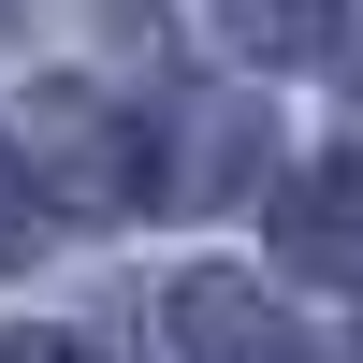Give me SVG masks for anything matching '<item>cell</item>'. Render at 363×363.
I'll return each mask as SVG.
<instances>
[{
  "instance_id": "obj_6",
  "label": "cell",
  "mask_w": 363,
  "mask_h": 363,
  "mask_svg": "<svg viewBox=\"0 0 363 363\" xmlns=\"http://www.w3.org/2000/svg\"><path fill=\"white\" fill-rule=\"evenodd\" d=\"M0 363H102V349H87V335H15Z\"/></svg>"
},
{
  "instance_id": "obj_4",
  "label": "cell",
  "mask_w": 363,
  "mask_h": 363,
  "mask_svg": "<svg viewBox=\"0 0 363 363\" xmlns=\"http://www.w3.org/2000/svg\"><path fill=\"white\" fill-rule=\"evenodd\" d=\"M218 29L262 58V73H291V58H320V44L349 29V0H218Z\"/></svg>"
},
{
  "instance_id": "obj_1",
  "label": "cell",
  "mask_w": 363,
  "mask_h": 363,
  "mask_svg": "<svg viewBox=\"0 0 363 363\" xmlns=\"http://www.w3.org/2000/svg\"><path fill=\"white\" fill-rule=\"evenodd\" d=\"M15 174H29V203H44V218H131L145 189H160V160H145V116L131 102H102V87H29L15 102Z\"/></svg>"
},
{
  "instance_id": "obj_5",
  "label": "cell",
  "mask_w": 363,
  "mask_h": 363,
  "mask_svg": "<svg viewBox=\"0 0 363 363\" xmlns=\"http://www.w3.org/2000/svg\"><path fill=\"white\" fill-rule=\"evenodd\" d=\"M29 218H44V203H29V174H15V145H0V262L29 247Z\"/></svg>"
},
{
  "instance_id": "obj_2",
  "label": "cell",
  "mask_w": 363,
  "mask_h": 363,
  "mask_svg": "<svg viewBox=\"0 0 363 363\" xmlns=\"http://www.w3.org/2000/svg\"><path fill=\"white\" fill-rule=\"evenodd\" d=\"M160 320H174V363H306L291 306H277L262 277H233V262H189Z\"/></svg>"
},
{
  "instance_id": "obj_3",
  "label": "cell",
  "mask_w": 363,
  "mask_h": 363,
  "mask_svg": "<svg viewBox=\"0 0 363 363\" xmlns=\"http://www.w3.org/2000/svg\"><path fill=\"white\" fill-rule=\"evenodd\" d=\"M291 247H306L335 291H363V145H335V160L291 189Z\"/></svg>"
}]
</instances>
